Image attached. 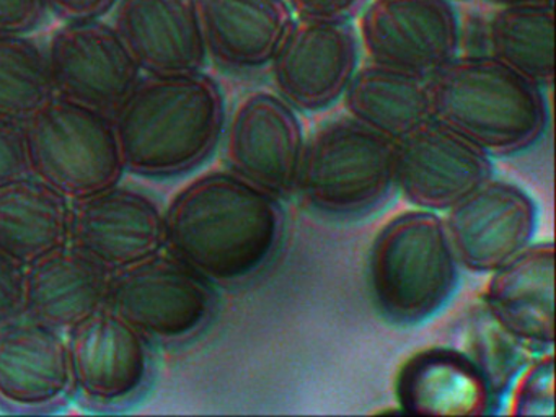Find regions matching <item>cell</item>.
<instances>
[{
	"label": "cell",
	"instance_id": "14",
	"mask_svg": "<svg viewBox=\"0 0 556 417\" xmlns=\"http://www.w3.org/2000/svg\"><path fill=\"white\" fill-rule=\"evenodd\" d=\"M447 212L445 230L458 264L475 274H491L526 250L539 225L533 199L501 179H486Z\"/></svg>",
	"mask_w": 556,
	"mask_h": 417
},
{
	"label": "cell",
	"instance_id": "17",
	"mask_svg": "<svg viewBox=\"0 0 556 417\" xmlns=\"http://www.w3.org/2000/svg\"><path fill=\"white\" fill-rule=\"evenodd\" d=\"M488 315L529 351L555 342V247L530 243L491 273L483 292Z\"/></svg>",
	"mask_w": 556,
	"mask_h": 417
},
{
	"label": "cell",
	"instance_id": "3",
	"mask_svg": "<svg viewBox=\"0 0 556 417\" xmlns=\"http://www.w3.org/2000/svg\"><path fill=\"white\" fill-rule=\"evenodd\" d=\"M425 81L431 119L488 155L522 152L545 132L548 108L542 88L493 55H455Z\"/></svg>",
	"mask_w": 556,
	"mask_h": 417
},
{
	"label": "cell",
	"instance_id": "24",
	"mask_svg": "<svg viewBox=\"0 0 556 417\" xmlns=\"http://www.w3.org/2000/svg\"><path fill=\"white\" fill-rule=\"evenodd\" d=\"M490 55L540 88L555 78L553 3L504 5L494 13L486 35Z\"/></svg>",
	"mask_w": 556,
	"mask_h": 417
},
{
	"label": "cell",
	"instance_id": "27",
	"mask_svg": "<svg viewBox=\"0 0 556 417\" xmlns=\"http://www.w3.org/2000/svg\"><path fill=\"white\" fill-rule=\"evenodd\" d=\"M30 175L34 172L24 124L0 117V186Z\"/></svg>",
	"mask_w": 556,
	"mask_h": 417
},
{
	"label": "cell",
	"instance_id": "7",
	"mask_svg": "<svg viewBox=\"0 0 556 417\" xmlns=\"http://www.w3.org/2000/svg\"><path fill=\"white\" fill-rule=\"evenodd\" d=\"M105 306L155 348H180L213 323L217 292L193 267L162 250L112 273Z\"/></svg>",
	"mask_w": 556,
	"mask_h": 417
},
{
	"label": "cell",
	"instance_id": "9",
	"mask_svg": "<svg viewBox=\"0 0 556 417\" xmlns=\"http://www.w3.org/2000/svg\"><path fill=\"white\" fill-rule=\"evenodd\" d=\"M45 51L56 97L110 116L142 77L115 26L103 18L64 22Z\"/></svg>",
	"mask_w": 556,
	"mask_h": 417
},
{
	"label": "cell",
	"instance_id": "2",
	"mask_svg": "<svg viewBox=\"0 0 556 417\" xmlns=\"http://www.w3.org/2000/svg\"><path fill=\"white\" fill-rule=\"evenodd\" d=\"M112 119L126 172L172 179L213 155L226 129V101L203 71L142 74Z\"/></svg>",
	"mask_w": 556,
	"mask_h": 417
},
{
	"label": "cell",
	"instance_id": "11",
	"mask_svg": "<svg viewBox=\"0 0 556 417\" xmlns=\"http://www.w3.org/2000/svg\"><path fill=\"white\" fill-rule=\"evenodd\" d=\"M70 244L110 273L125 269L165 248V208L132 186H109L71 201Z\"/></svg>",
	"mask_w": 556,
	"mask_h": 417
},
{
	"label": "cell",
	"instance_id": "15",
	"mask_svg": "<svg viewBox=\"0 0 556 417\" xmlns=\"http://www.w3.org/2000/svg\"><path fill=\"white\" fill-rule=\"evenodd\" d=\"M490 155L435 119L396 142L395 186L425 211H448L491 178Z\"/></svg>",
	"mask_w": 556,
	"mask_h": 417
},
{
	"label": "cell",
	"instance_id": "12",
	"mask_svg": "<svg viewBox=\"0 0 556 417\" xmlns=\"http://www.w3.org/2000/svg\"><path fill=\"white\" fill-rule=\"evenodd\" d=\"M361 41L370 61L426 80L457 55L460 31L448 0H369Z\"/></svg>",
	"mask_w": 556,
	"mask_h": 417
},
{
	"label": "cell",
	"instance_id": "5",
	"mask_svg": "<svg viewBox=\"0 0 556 417\" xmlns=\"http://www.w3.org/2000/svg\"><path fill=\"white\" fill-rule=\"evenodd\" d=\"M395 147L351 116L328 121L305 142L295 192L330 217L369 214L395 186Z\"/></svg>",
	"mask_w": 556,
	"mask_h": 417
},
{
	"label": "cell",
	"instance_id": "26",
	"mask_svg": "<svg viewBox=\"0 0 556 417\" xmlns=\"http://www.w3.org/2000/svg\"><path fill=\"white\" fill-rule=\"evenodd\" d=\"M510 414L553 416L555 413V358L552 352L530 358L514 378Z\"/></svg>",
	"mask_w": 556,
	"mask_h": 417
},
{
	"label": "cell",
	"instance_id": "6",
	"mask_svg": "<svg viewBox=\"0 0 556 417\" xmlns=\"http://www.w3.org/2000/svg\"><path fill=\"white\" fill-rule=\"evenodd\" d=\"M24 127L31 172L71 201L122 181L125 163L110 114L54 97Z\"/></svg>",
	"mask_w": 556,
	"mask_h": 417
},
{
	"label": "cell",
	"instance_id": "23",
	"mask_svg": "<svg viewBox=\"0 0 556 417\" xmlns=\"http://www.w3.org/2000/svg\"><path fill=\"white\" fill-rule=\"evenodd\" d=\"M343 98L348 116L395 142L431 119L426 81L376 62L354 72Z\"/></svg>",
	"mask_w": 556,
	"mask_h": 417
},
{
	"label": "cell",
	"instance_id": "31",
	"mask_svg": "<svg viewBox=\"0 0 556 417\" xmlns=\"http://www.w3.org/2000/svg\"><path fill=\"white\" fill-rule=\"evenodd\" d=\"M119 0H48L50 13L63 22L103 18L113 12Z\"/></svg>",
	"mask_w": 556,
	"mask_h": 417
},
{
	"label": "cell",
	"instance_id": "30",
	"mask_svg": "<svg viewBox=\"0 0 556 417\" xmlns=\"http://www.w3.org/2000/svg\"><path fill=\"white\" fill-rule=\"evenodd\" d=\"M298 18L348 22L363 12L369 0H286Z\"/></svg>",
	"mask_w": 556,
	"mask_h": 417
},
{
	"label": "cell",
	"instance_id": "22",
	"mask_svg": "<svg viewBox=\"0 0 556 417\" xmlns=\"http://www.w3.org/2000/svg\"><path fill=\"white\" fill-rule=\"evenodd\" d=\"M71 199L38 176L0 186V251L22 266L70 243Z\"/></svg>",
	"mask_w": 556,
	"mask_h": 417
},
{
	"label": "cell",
	"instance_id": "20",
	"mask_svg": "<svg viewBox=\"0 0 556 417\" xmlns=\"http://www.w3.org/2000/svg\"><path fill=\"white\" fill-rule=\"evenodd\" d=\"M112 273L67 243L27 266L25 318L66 334L105 306Z\"/></svg>",
	"mask_w": 556,
	"mask_h": 417
},
{
	"label": "cell",
	"instance_id": "10",
	"mask_svg": "<svg viewBox=\"0 0 556 417\" xmlns=\"http://www.w3.org/2000/svg\"><path fill=\"white\" fill-rule=\"evenodd\" d=\"M223 136L230 172L276 198L298 191L304 129L281 94L255 91L243 98Z\"/></svg>",
	"mask_w": 556,
	"mask_h": 417
},
{
	"label": "cell",
	"instance_id": "8",
	"mask_svg": "<svg viewBox=\"0 0 556 417\" xmlns=\"http://www.w3.org/2000/svg\"><path fill=\"white\" fill-rule=\"evenodd\" d=\"M74 403L93 414L138 406L157 377V348L103 306L66 332Z\"/></svg>",
	"mask_w": 556,
	"mask_h": 417
},
{
	"label": "cell",
	"instance_id": "28",
	"mask_svg": "<svg viewBox=\"0 0 556 417\" xmlns=\"http://www.w3.org/2000/svg\"><path fill=\"white\" fill-rule=\"evenodd\" d=\"M27 267L0 251V326L25 318Z\"/></svg>",
	"mask_w": 556,
	"mask_h": 417
},
{
	"label": "cell",
	"instance_id": "16",
	"mask_svg": "<svg viewBox=\"0 0 556 417\" xmlns=\"http://www.w3.org/2000/svg\"><path fill=\"white\" fill-rule=\"evenodd\" d=\"M73 403L66 334L28 318L0 326V413L48 416Z\"/></svg>",
	"mask_w": 556,
	"mask_h": 417
},
{
	"label": "cell",
	"instance_id": "13",
	"mask_svg": "<svg viewBox=\"0 0 556 417\" xmlns=\"http://www.w3.org/2000/svg\"><path fill=\"white\" fill-rule=\"evenodd\" d=\"M357 58L359 46L348 22L298 18L269 65L278 94L292 108L321 111L343 97Z\"/></svg>",
	"mask_w": 556,
	"mask_h": 417
},
{
	"label": "cell",
	"instance_id": "19",
	"mask_svg": "<svg viewBox=\"0 0 556 417\" xmlns=\"http://www.w3.org/2000/svg\"><path fill=\"white\" fill-rule=\"evenodd\" d=\"M395 397L403 413L422 416H483L494 403L473 358L452 348L412 355L396 375Z\"/></svg>",
	"mask_w": 556,
	"mask_h": 417
},
{
	"label": "cell",
	"instance_id": "29",
	"mask_svg": "<svg viewBox=\"0 0 556 417\" xmlns=\"http://www.w3.org/2000/svg\"><path fill=\"white\" fill-rule=\"evenodd\" d=\"M48 15V0H0V35L28 36Z\"/></svg>",
	"mask_w": 556,
	"mask_h": 417
},
{
	"label": "cell",
	"instance_id": "18",
	"mask_svg": "<svg viewBox=\"0 0 556 417\" xmlns=\"http://www.w3.org/2000/svg\"><path fill=\"white\" fill-rule=\"evenodd\" d=\"M113 26L142 74L201 72L207 62L197 0H119Z\"/></svg>",
	"mask_w": 556,
	"mask_h": 417
},
{
	"label": "cell",
	"instance_id": "21",
	"mask_svg": "<svg viewBox=\"0 0 556 417\" xmlns=\"http://www.w3.org/2000/svg\"><path fill=\"white\" fill-rule=\"evenodd\" d=\"M207 58L227 71L271 62L294 22L286 0H197Z\"/></svg>",
	"mask_w": 556,
	"mask_h": 417
},
{
	"label": "cell",
	"instance_id": "1",
	"mask_svg": "<svg viewBox=\"0 0 556 417\" xmlns=\"http://www.w3.org/2000/svg\"><path fill=\"white\" fill-rule=\"evenodd\" d=\"M276 195L230 169L188 182L165 208V251L214 287L245 286L271 264L285 238Z\"/></svg>",
	"mask_w": 556,
	"mask_h": 417
},
{
	"label": "cell",
	"instance_id": "25",
	"mask_svg": "<svg viewBox=\"0 0 556 417\" xmlns=\"http://www.w3.org/2000/svg\"><path fill=\"white\" fill-rule=\"evenodd\" d=\"M54 97L45 48L28 36L0 35V117L25 124Z\"/></svg>",
	"mask_w": 556,
	"mask_h": 417
},
{
	"label": "cell",
	"instance_id": "32",
	"mask_svg": "<svg viewBox=\"0 0 556 417\" xmlns=\"http://www.w3.org/2000/svg\"><path fill=\"white\" fill-rule=\"evenodd\" d=\"M496 5H526V3H553V0H491Z\"/></svg>",
	"mask_w": 556,
	"mask_h": 417
},
{
	"label": "cell",
	"instance_id": "4",
	"mask_svg": "<svg viewBox=\"0 0 556 417\" xmlns=\"http://www.w3.org/2000/svg\"><path fill=\"white\" fill-rule=\"evenodd\" d=\"M458 266L444 218L425 208L403 212L370 247V300L392 325H419L447 305L457 290Z\"/></svg>",
	"mask_w": 556,
	"mask_h": 417
}]
</instances>
